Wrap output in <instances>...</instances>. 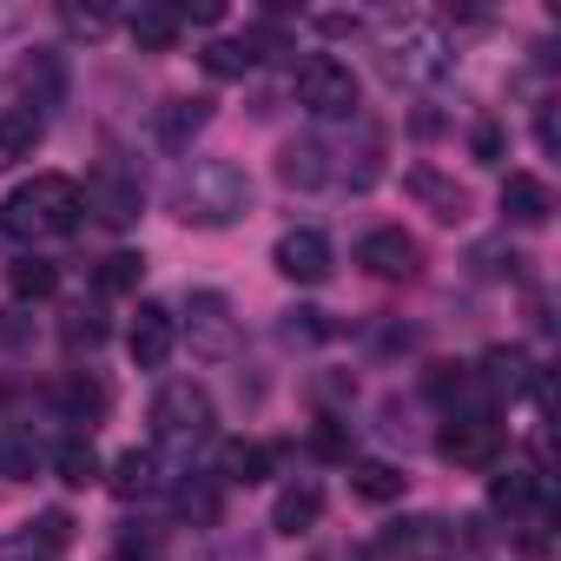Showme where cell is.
Segmentation results:
<instances>
[{"mask_svg":"<svg viewBox=\"0 0 561 561\" xmlns=\"http://www.w3.org/2000/svg\"><path fill=\"white\" fill-rule=\"evenodd\" d=\"M476 383H482V390H495V397H522V390H535V397H541V377H535L528 351H515V344H495V351L482 357Z\"/></svg>","mask_w":561,"mask_h":561,"instance_id":"5bb4252c","label":"cell"},{"mask_svg":"<svg viewBox=\"0 0 561 561\" xmlns=\"http://www.w3.org/2000/svg\"><path fill=\"white\" fill-rule=\"evenodd\" d=\"M535 139H541V152H561V119H554V106H541V119H535Z\"/></svg>","mask_w":561,"mask_h":561,"instance_id":"e575fe53","label":"cell"},{"mask_svg":"<svg viewBox=\"0 0 561 561\" xmlns=\"http://www.w3.org/2000/svg\"><path fill=\"white\" fill-rule=\"evenodd\" d=\"M60 21H67V34H87V41L106 34V14L100 8H60Z\"/></svg>","mask_w":561,"mask_h":561,"instance_id":"836d02e7","label":"cell"},{"mask_svg":"<svg viewBox=\"0 0 561 561\" xmlns=\"http://www.w3.org/2000/svg\"><path fill=\"white\" fill-rule=\"evenodd\" d=\"M8 291H14L21 305L54 298V291H60V264H47V257H34V251H27V257H14V264H8Z\"/></svg>","mask_w":561,"mask_h":561,"instance_id":"ffe728a7","label":"cell"},{"mask_svg":"<svg viewBox=\"0 0 561 561\" xmlns=\"http://www.w3.org/2000/svg\"><path fill=\"white\" fill-rule=\"evenodd\" d=\"M502 218L508 225H548L554 218V192H548V179H535V172H508L502 179Z\"/></svg>","mask_w":561,"mask_h":561,"instance_id":"4fadbf2b","label":"cell"},{"mask_svg":"<svg viewBox=\"0 0 561 561\" xmlns=\"http://www.w3.org/2000/svg\"><path fill=\"white\" fill-rule=\"evenodd\" d=\"M383 73H390L397 87H430V80H443V73H449V41H443V27H430V21L390 27V34H383Z\"/></svg>","mask_w":561,"mask_h":561,"instance_id":"3957f363","label":"cell"},{"mask_svg":"<svg viewBox=\"0 0 561 561\" xmlns=\"http://www.w3.org/2000/svg\"><path fill=\"white\" fill-rule=\"evenodd\" d=\"M133 41H139L146 54H172V47H179V14H172V8H139V14H133Z\"/></svg>","mask_w":561,"mask_h":561,"instance_id":"d4e9b609","label":"cell"},{"mask_svg":"<svg viewBox=\"0 0 561 561\" xmlns=\"http://www.w3.org/2000/svg\"><path fill=\"white\" fill-rule=\"evenodd\" d=\"M502 152V133L495 126H476V159H495Z\"/></svg>","mask_w":561,"mask_h":561,"instance_id":"d590c367","label":"cell"},{"mask_svg":"<svg viewBox=\"0 0 561 561\" xmlns=\"http://www.w3.org/2000/svg\"><path fill=\"white\" fill-rule=\"evenodd\" d=\"M172 211L185 225H238L251 211V179L231 159H192L172 185Z\"/></svg>","mask_w":561,"mask_h":561,"instance_id":"6da1fadb","label":"cell"},{"mask_svg":"<svg viewBox=\"0 0 561 561\" xmlns=\"http://www.w3.org/2000/svg\"><path fill=\"white\" fill-rule=\"evenodd\" d=\"M357 100H364V87H357V73H351L344 60L311 54V60L298 67V106H305V113H318V119H351Z\"/></svg>","mask_w":561,"mask_h":561,"instance_id":"277c9868","label":"cell"},{"mask_svg":"<svg viewBox=\"0 0 561 561\" xmlns=\"http://www.w3.org/2000/svg\"><path fill=\"white\" fill-rule=\"evenodd\" d=\"M318 515H324V489L318 482H291L271 502V528L277 535H305V528H318Z\"/></svg>","mask_w":561,"mask_h":561,"instance_id":"e0dca14e","label":"cell"},{"mask_svg":"<svg viewBox=\"0 0 561 561\" xmlns=\"http://www.w3.org/2000/svg\"><path fill=\"white\" fill-rule=\"evenodd\" d=\"M34 462H41V449L27 430H0V476L21 482V476H34Z\"/></svg>","mask_w":561,"mask_h":561,"instance_id":"f1b7e54d","label":"cell"},{"mask_svg":"<svg viewBox=\"0 0 561 561\" xmlns=\"http://www.w3.org/2000/svg\"><path fill=\"white\" fill-rule=\"evenodd\" d=\"M185 337H192V351L198 357H231L238 351V318H231V298L225 291H192V305H185Z\"/></svg>","mask_w":561,"mask_h":561,"instance_id":"52a82bcc","label":"cell"},{"mask_svg":"<svg viewBox=\"0 0 561 561\" xmlns=\"http://www.w3.org/2000/svg\"><path fill=\"white\" fill-rule=\"evenodd\" d=\"M152 436H159V443H198V436H211V397H205L192 377L165 383V390L152 397Z\"/></svg>","mask_w":561,"mask_h":561,"instance_id":"5b68a950","label":"cell"},{"mask_svg":"<svg viewBox=\"0 0 561 561\" xmlns=\"http://www.w3.org/2000/svg\"><path fill=\"white\" fill-rule=\"evenodd\" d=\"M80 211H87L80 185L60 179V172H41V179L14 185V198L0 205V225H8L14 238H67L80 225Z\"/></svg>","mask_w":561,"mask_h":561,"instance_id":"7a4b0ae2","label":"cell"},{"mask_svg":"<svg viewBox=\"0 0 561 561\" xmlns=\"http://www.w3.org/2000/svg\"><path fill=\"white\" fill-rule=\"evenodd\" d=\"M139 277H146V257L139 251H113L100 264V291H139Z\"/></svg>","mask_w":561,"mask_h":561,"instance_id":"4dcf8cb0","label":"cell"},{"mask_svg":"<svg viewBox=\"0 0 561 561\" xmlns=\"http://www.w3.org/2000/svg\"><path fill=\"white\" fill-rule=\"evenodd\" d=\"M403 185H410V192H416V198H423V205H430L443 225H462V218H469V192H462V185H449L443 172H430V165H410V172H403Z\"/></svg>","mask_w":561,"mask_h":561,"instance_id":"ac0fdd59","label":"cell"},{"mask_svg":"<svg viewBox=\"0 0 561 561\" xmlns=\"http://www.w3.org/2000/svg\"><path fill=\"white\" fill-rule=\"evenodd\" d=\"M198 60H205V73H211V80H244V73L257 67V54H251L244 41H211Z\"/></svg>","mask_w":561,"mask_h":561,"instance_id":"83f0119b","label":"cell"},{"mask_svg":"<svg viewBox=\"0 0 561 561\" xmlns=\"http://www.w3.org/2000/svg\"><path fill=\"white\" fill-rule=\"evenodd\" d=\"M27 541H41V548H67V541H73V515H67V508H47V515L34 522Z\"/></svg>","mask_w":561,"mask_h":561,"instance_id":"1f68e13d","label":"cell"},{"mask_svg":"<svg viewBox=\"0 0 561 561\" xmlns=\"http://www.w3.org/2000/svg\"><path fill=\"white\" fill-rule=\"evenodd\" d=\"M436 456L456 462V469H495V456H502V423H495L489 410L449 416L443 436H436Z\"/></svg>","mask_w":561,"mask_h":561,"instance_id":"8992f818","label":"cell"},{"mask_svg":"<svg viewBox=\"0 0 561 561\" xmlns=\"http://www.w3.org/2000/svg\"><path fill=\"white\" fill-rule=\"evenodd\" d=\"M172 344H179V318L165 311V305H139L133 311V324H126V351H133V364L139 370H159L165 357H172Z\"/></svg>","mask_w":561,"mask_h":561,"instance_id":"9c48e42d","label":"cell"},{"mask_svg":"<svg viewBox=\"0 0 561 561\" xmlns=\"http://www.w3.org/2000/svg\"><path fill=\"white\" fill-rule=\"evenodd\" d=\"M119 561H152V554H119Z\"/></svg>","mask_w":561,"mask_h":561,"instance_id":"8d00e7d4","label":"cell"},{"mask_svg":"<svg viewBox=\"0 0 561 561\" xmlns=\"http://www.w3.org/2000/svg\"><path fill=\"white\" fill-rule=\"evenodd\" d=\"M264 476H271V449H264V443H225V449H218V482L251 489V482H264Z\"/></svg>","mask_w":561,"mask_h":561,"instance_id":"7402d4cb","label":"cell"},{"mask_svg":"<svg viewBox=\"0 0 561 561\" xmlns=\"http://www.w3.org/2000/svg\"><path fill=\"white\" fill-rule=\"evenodd\" d=\"M41 133H47V119H41L34 106H21V113H0V165H21V159H34Z\"/></svg>","mask_w":561,"mask_h":561,"instance_id":"44dd1931","label":"cell"},{"mask_svg":"<svg viewBox=\"0 0 561 561\" xmlns=\"http://www.w3.org/2000/svg\"><path fill=\"white\" fill-rule=\"evenodd\" d=\"M403 482H410V476H403L397 462H357V469H351V489H357L364 502H397Z\"/></svg>","mask_w":561,"mask_h":561,"instance_id":"484cf974","label":"cell"},{"mask_svg":"<svg viewBox=\"0 0 561 561\" xmlns=\"http://www.w3.org/2000/svg\"><path fill=\"white\" fill-rule=\"evenodd\" d=\"M357 264H364L370 277H390V285H410V277L423 271V244H416L403 225H383V231L357 238Z\"/></svg>","mask_w":561,"mask_h":561,"instance_id":"ba28073f","label":"cell"},{"mask_svg":"<svg viewBox=\"0 0 561 561\" xmlns=\"http://www.w3.org/2000/svg\"><path fill=\"white\" fill-rule=\"evenodd\" d=\"M60 337H67V351H73V357H80V351H100V344H106V318L80 305V311H67V324H60Z\"/></svg>","mask_w":561,"mask_h":561,"instance_id":"f546056e","label":"cell"},{"mask_svg":"<svg viewBox=\"0 0 561 561\" xmlns=\"http://www.w3.org/2000/svg\"><path fill=\"white\" fill-rule=\"evenodd\" d=\"M489 508L508 515V522H515V515L535 522V515H548V482H541L535 469H502V476H489Z\"/></svg>","mask_w":561,"mask_h":561,"instance_id":"8fae6325","label":"cell"},{"mask_svg":"<svg viewBox=\"0 0 561 561\" xmlns=\"http://www.w3.org/2000/svg\"><path fill=\"white\" fill-rule=\"evenodd\" d=\"M106 403H113V397H106L100 377H67V383H60V410H67V423H87V430H93V423L106 416Z\"/></svg>","mask_w":561,"mask_h":561,"instance_id":"cb8c5ba5","label":"cell"},{"mask_svg":"<svg viewBox=\"0 0 561 561\" xmlns=\"http://www.w3.org/2000/svg\"><path fill=\"white\" fill-rule=\"evenodd\" d=\"M271 264L277 271H285L291 277V285H324V277H331V238L324 231H285V238H277V251H271Z\"/></svg>","mask_w":561,"mask_h":561,"instance_id":"30bf717a","label":"cell"},{"mask_svg":"<svg viewBox=\"0 0 561 561\" xmlns=\"http://www.w3.org/2000/svg\"><path fill=\"white\" fill-rule=\"evenodd\" d=\"M179 508H185L192 522H211V515H218V489H205V482H185V489H179Z\"/></svg>","mask_w":561,"mask_h":561,"instance_id":"d6a6232c","label":"cell"},{"mask_svg":"<svg viewBox=\"0 0 561 561\" xmlns=\"http://www.w3.org/2000/svg\"><path fill=\"white\" fill-rule=\"evenodd\" d=\"M106 489H113L119 502H146V495H159V489H165V469H159V456H152V449H126V456L113 462Z\"/></svg>","mask_w":561,"mask_h":561,"instance_id":"2e32d148","label":"cell"},{"mask_svg":"<svg viewBox=\"0 0 561 561\" xmlns=\"http://www.w3.org/2000/svg\"><path fill=\"white\" fill-rule=\"evenodd\" d=\"M205 126H211V100H165L159 106V146L165 152H185Z\"/></svg>","mask_w":561,"mask_h":561,"instance_id":"d6986e66","label":"cell"},{"mask_svg":"<svg viewBox=\"0 0 561 561\" xmlns=\"http://www.w3.org/2000/svg\"><path fill=\"white\" fill-rule=\"evenodd\" d=\"M476 390H482V383H476V370H462V364H436V370H430V397H436L449 416H456V403H476Z\"/></svg>","mask_w":561,"mask_h":561,"instance_id":"4316f807","label":"cell"},{"mask_svg":"<svg viewBox=\"0 0 561 561\" xmlns=\"http://www.w3.org/2000/svg\"><path fill=\"white\" fill-rule=\"evenodd\" d=\"M277 179H285L291 192L331 185V146L324 139H285V152H277Z\"/></svg>","mask_w":561,"mask_h":561,"instance_id":"9a60e30c","label":"cell"},{"mask_svg":"<svg viewBox=\"0 0 561 561\" xmlns=\"http://www.w3.org/2000/svg\"><path fill=\"white\" fill-rule=\"evenodd\" d=\"M80 198H87V211H100V225H113V231H126V225L139 218V205H146V198H139V179H126V172H100Z\"/></svg>","mask_w":561,"mask_h":561,"instance_id":"7c38bea8","label":"cell"},{"mask_svg":"<svg viewBox=\"0 0 561 561\" xmlns=\"http://www.w3.org/2000/svg\"><path fill=\"white\" fill-rule=\"evenodd\" d=\"M54 476H60L67 489L100 482V449H93V436H87V430H80V436H67V443L54 449Z\"/></svg>","mask_w":561,"mask_h":561,"instance_id":"603a6c76","label":"cell"}]
</instances>
